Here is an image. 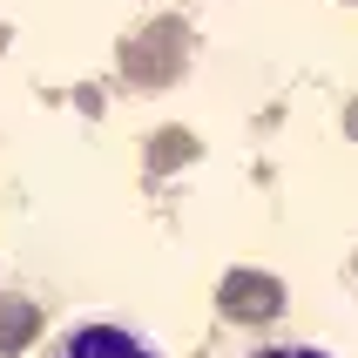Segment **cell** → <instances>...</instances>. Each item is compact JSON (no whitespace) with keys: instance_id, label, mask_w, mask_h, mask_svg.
<instances>
[{"instance_id":"obj_1","label":"cell","mask_w":358,"mask_h":358,"mask_svg":"<svg viewBox=\"0 0 358 358\" xmlns=\"http://www.w3.org/2000/svg\"><path fill=\"white\" fill-rule=\"evenodd\" d=\"M55 358H156V352L122 324H81V331H68L55 345Z\"/></svg>"},{"instance_id":"obj_2","label":"cell","mask_w":358,"mask_h":358,"mask_svg":"<svg viewBox=\"0 0 358 358\" xmlns=\"http://www.w3.org/2000/svg\"><path fill=\"white\" fill-rule=\"evenodd\" d=\"M257 358H331V352H318V345H271V352H257Z\"/></svg>"}]
</instances>
